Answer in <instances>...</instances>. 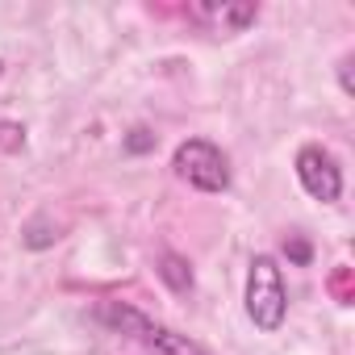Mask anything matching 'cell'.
<instances>
[{
    "label": "cell",
    "instance_id": "6da1fadb",
    "mask_svg": "<svg viewBox=\"0 0 355 355\" xmlns=\"http://www.w3.org/2000/svg\"><path fill=\"white\" fill-rule=\"evenodd\" d=\"M101 318H105L113 330L138 338L150 355H209L201 343H193V338H184V334H175V330H167V326H155L150 318H142V313L130 309V305L105 301V305H101Z\"/></svg>",
    "mask_w": 355,
    "mask_h": 355
},
{
    "label": "cell",
    "instance_id": "7a4b0ae2",
    "mask_svg": "<svg viewBox=\"0 0 355 355\" xmlns=\"http://www.w3.org/2000/svg\"><path fill=\"white\" fill-rule=\"evenodd\" d=\"M284 309H288V293H284L280 263L272 255H255L251 276H247V313H251V322L272 334V330L284 326Z\"/></svg>",
    "mask_w": 355,
    "mask_h": 355
},
{
    "label": "cell",
    "instance_id": "3957f363",
    "mask_svg": "<svg viewBox=\"0 0 355 355\" xmlns=\"http://www.w3.org/2000/svg\"><path fill=\"white\" fill-rule=\"evenodd\" d=\"M171 167H175V175H180V180H189V184L201 189V193H226V189H230V163H226V155H222L214 142H205V138L180 142V146H175V155H171Z\"/></svg>",
    "mask_w": 355,
    "mask_h": 355
},
{
    "label": "cell",
    "instance_id": "277c9868",
    "mask_svg": "<svg viewBox=\"0 0 355 355\" xmlns=\"http://www.w3.org/2000/svg\"><path fill=\"white\" fill-rule=\"evenodd\" d=\"M297 180H301V189L313 201H326L330 205V201L343 197V171H338L334 155L322 150V146H301L297 150Z\"/></svg>",
    "mask_w": 355,
    "mask_h": 355
},
{
    "label": "cell",
    "instance_id": "5b68a950",
    "mask_svg": "<svg viewBox=\"0 0 355 355\" xmlns=\"http://www.w3.org/2000/svg\"><path fill=\"white\" fill-rule=\"evenodd\" d=\"M159 280L171 293H193V268H189V259H180L175 251H163L159 255Z\"/></svg>",
    "mask_w": 355,
    "mask_h": 355
},
{
    "label": "cell",
    "instance_id": "8992f818",
    "mask_svg": "<svg viewBox=\"0 0 355 355\" xmlns=\"http://www.w3.org/2000/svg\"><path fill=\"white\" fill-rule=\"evenodd\" d=\"M59 239V226H46V218H34L30 226H26V247L30 251H42V247H51Z\"/></svg>",
    "mask_w": 355,
    "mask_h": 355
},
{
    "label": "cell",
    "instance_id": "52a82bcc",
    "mask_svg": "<svg viewBox=\"0 0 355 355\" xmlns=\"http://www.w3.org/2000/svg\"><path fill=\"white\" fill-rule=\"evenodd\" d=\"M284 255H288V263L305 268V263L313 259V247H309V239H305V234H288V239H284Z\"/></svg>",
    "mask_w": 355,
    "mask_h": 355
},
{
    "label": "cell",
    "instance_id": "ba28073f",
    "mask_svg": "<svg viewBox=\"0 0 355 355\" xmlns=\"http://www.w3.org/2000/svg\"><path fill=\"white\" fill-rule=\"evenodd\" d=\"M26 146V130L17 121H0V150H21Z\"/></svg>",
    "mask_w": 355,
    "mask_h": 355
},
{
    "label": "cell",
    "instance_id": "9c48e42d",
    "mask_svg": "<svg viewBox=\"0 0 355 355\" xmlns=\"http://www.w3.org/2000/svg\"><path fill=\"white\" fill-rule=\"evenodd\" d=\"M222 17H226L234 30H243V26H251V21L259 17V9H255V5H230V9H222Z\"/></svg>",
    "mask_w": 355,
    "mask_h": 355
},
{
    "label": "cell",
    "instance_id": "30bf717a",
    "mask_svg": "<svg viewBox=\"0 0 355 355\" xmlns=\"http://www.w3.org/2000/svg\"><path fill=\"white\" fill-rule=\"evenodd\" d=\"M150 146H155V134H150L146 125H138V130L125 134V150H130V155H142V150H150Z\"/></svg>",
    "mask_w": 355,
    "mask_h": 355
},
{
    "label": "cell",
    "instance_id": "8fae6325",
    "mask_svg": "<svg viewBox=\"0 0 355 355\" xmlns=\"http://www.w3.org/2000/svg\"><path fill=\"white\" fill-rule=\"evenodd\" d=\"M0 67H5V63H0Z\"/></svg>",
    "mask_w": 355,
    "mask_h": 355
}]
</instances>
